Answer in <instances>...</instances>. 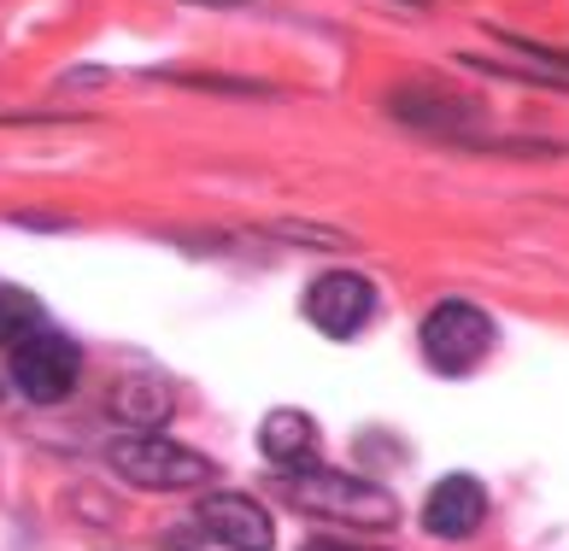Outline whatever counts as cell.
I'll list each match as a JSON object with an SVG mask.
<instances>
[{
    "instance_id": "cell-1",
    "label": "cell",
    "mask_w": 569,
    "mask_h": 551,
    "mask_svg": "<svg viewBox=\"0 0 569 551\" xmlns=\"http://www.w3.org/2000/svg\"><path fill=\"white\" fill-rule=\"evenodd\" d=\"M282 493L300 504V511H318V517H341L358 528H393L399 517V499L376 481H358L341 470H300V475H282Z\"/></svg>"
},
{
    "instance_id": "cell-2",
    "label": "cell",
    "mask_w": 569,
    "mask_h": 551,
    "mask_svg": "<svg viewBox=\"0 0 569 551\" xmlns=\"http://www.w3.org/2000/svg\"><path fill=\"white\" fill-rule=\"evenodd\" d=\"M107 463L130 487H147V493H188V487H206V481H212V470H218L212 458H200L194 447H177V440H164V434L112 440Z\"/></svg>"
},
{
    "instance_id": "cell-3",
    "label": "cell",
    "mask_w": 569,
    "mask_h": 551,
    "mask_svg": "<svg viewBox=\"0 0 569 551\" xmlns=\"http://www.w3.org/2000/svg\"><path fill=\"white\" fill-rule=\"evenodd\" d=\"M388 112L399 123H411L417 136H435V141H476L481 123H488L481 100L452 94V89H429V82H406V89H393Z\"/></svg>"
},
{
    "instance_id": "cell-4",
    "label": "cell",
    "mask_w": 569,
    "mask_h": 551,
    "mask_svg": "<svg viewBox=\"0 0 569 551\" xmlns=\"http://www.w3.org/2000/svg\"><path fill=\"white\" fill-rule=\"evenodd\" d=\"M423 352H429V364L452 370V375L481 364L493 352V317L470 300H440L423 317Z\"/></svg>"
},
{
    "instance_id": "cell-5",
    "label": "cell",
    "mask_w": 569,
    "mask_h": 551,
    "mask_svg": "<svg viewBox=\"0 0 569 551\" xmlns=\"http://www.w3.org/2000/svg\"><path fill=\"white\" fill-rule=\"evenodd\" d=\"M77 370H82L77 347L53 329H41L24 347H12V388L24 399H36V405H59L77 388Z\"/></svg>"
},
{
    "instance_id": "cell-6",
    "label": "cell",
    "mask_w": 569,
    "mask_h": 551,
    "mask_svg": "<svg viewBox=\"0 0 569 551\" xmlns=\"http://www.w3.org/2000/svg\"><path fill=\"white\" fill-rule=\"evenodd\" d=\"M370 311H376V288H370V276H358V270H329L306 293V317L329 334V341H352V334L370 323Z\"/></svg>"
},
{
    "instance_id": "cell-7",
    "label": "cell",
    "mask_w": 569,
    "mask_h": 551,
    "mask_svg": "<svg viewBox=\"0 0 569 551\" xmlns=\"http://www.w3.org/2000/svg\"><path fill=\"white\" fill-rule=\"evenodd\" d=\"M481 522H488V487H481L476 475H447V481L429 487L423 528L435 540H470Z\"/></svg>"
},
{
    "instance_id": "cell-8",
    "label": "cell",
    "mask_w": 569,
    "mask_h": 551,
    "mask_svg": "<svg viewBox=\"0 0 569 551\" xmlns=\"http://www.w3.org/2000/svg\"><path fill=\"white\" fill-rule=\"evenodd\" d=\"M200 528L229 551H270L277 545V528H270L264 504H252L247 493H212L200 504Z\"/></svg>"
},
{
    "instance_id": "cell-9",
    "label": "cell",
    "mask_w": 569,
    "mask_h": 551,
    "mask_svg": "<svg viewBox=\"0 0 569 551\" xmlns=\"http://www.w3.org/2000/svg\"><path fill=\"white\" fill-rule=\"evenodd\" d=\"M259 452L277 463L282 475L311 470V463H318V422H311L306 411H270L259 422Z\"/></svg>"
},
{
    "instance_id": "cell-10",
    "label": "cell",
    "mask_w": 569,
    "mask_h": 551,
    "mask_svg": "<svg viewBox=\"0 0 569 551\" xmlns=\"http://www.w3.org/2000/svg\"><path fill=\"white\" fill-rule=\"evenodd\" d=\"M30 334H41V305L24 288H0V347H24Z\"/></svg>"
},
{
    "instance_id": "cell-11",
    "label": "cell",
    "mask_w": 569,
    "mask_h": 551,
    "mask_svg": "<svg viewBox=\"0 0 569 551\" xmlns=\"http://www.w3.org/2000/svg\"><path fill=\"white\" fill-rule=\"evenodd\" d=\"M112 411L123 422H159L164 411H171V399H164V388H147V381H136V388H118L112 393Z\"/></svg>"
},
{
    "instance_id": "cell-12",
    "label": "cell",
    "mask_w": 569,
    "mask_h": 551,
    "mask_svg": "<svg viewBox=\"0 0 569 551\" xmlns=\"http://www.w3.org/2000/svg\"><path fill=\"white\" fill-rule=\"evenodd\" d=\"M306 551H358V545H341V540H306Z\"/></svg>"
}]
</instances>
